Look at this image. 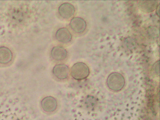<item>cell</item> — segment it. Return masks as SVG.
<instances>
[{
    "label": "cell",
    "instance_id": "9c48e42d",
    "mask_svg": "<svg viewBox=\"0 0 160 120\" xmlns=\"http://www.w3.org/2000/svg\"><path fill=\"white\" fill-rule=\"evenodd\" d=\"M51 56L53 59L56 61H62L67 58L68 52L62 47H54L51 51Z\"/></svg>",
    "mask_w": 160,
    "mask_h": 120
},
{
    "label": "cell",
    "instance_id": "3957f363",
    "mask_svg": "<svg viewBox=\"0 0 160 120\" xmlns=\"http://www.w3.org/2000/svg\"><path fill=\"white\" fill-rule=\"evenodd\" d=\"M41 108L47 112H52L57 109L58 102L56 98L51 96H48L43 98L41 101Z\"/></svg>",
    "mask_w": 160,
    "mask_h": 120
},
{
    "label": "cell",
    "instance_id": "8fae6325",
    "mask_svg": "<svg viewBox=\"0 0 160 120\" xmlns=\"http://www.w3.org/2000/svg\"><path fill=\"white\" fill-rule=\"evenodd\" d=\"M159 60H158L153 65L154 71H155L156 73L158 75H159Z\"/></svg>",
    "mask_w": 160,
    "mask_h": 120
},
{
    "label": "cell",
    "instance_id": "5b68a950",
    "mask_svg": "<svg viewBox=\"0 0 160 120\" xmlns=\"http://www.w3.org/2000/svg\"><path fill=\"white\" fill-rule=\"evenodd\" d=\"M70 70L68 66L65 64H58L53 68L52 73L58 79L64 80L68 78Z\"/></svg>",
    "mask_w": 160,
    "mask_h": 120
},
{
    "label": "cell",
    "instance_id": "ba28073f",
    "mask_svg": "<svg viewBox=\"0 0 160 120\" xmlns=\"http://www.w3.org/2000/svg\"><path fill=\"white\" fill-rule=\"evenodd\" d=\"M138 4L140 10L143 12H151L156 10L158 2L157 1H141Z\"/></svg>",
    "mask_w": 160,
    "mask_h": 120
},
{
    "label": "cell",
    "instance_id": "277c9868",
    "mask_svg": "<svg viewBox=\"0 0 160 120\" xmlns=\"http://www.w3.org/2000/svg\"><path fill=\"white\" fill-rule=\"evenodd\" d=\"M70 26L71 29L78 33H82L87 28V23L85 20L79 17H75L71 19Z\"/></svg>",
    "mask_w": 160,
    "mask_h": 120
},
{
    "label": "cell",
    "instance_id": "52a82bcc",
    "mask_svg": "<svg viewBox=\"0 0 160 120\" xmlns=\"http://www.w3.org/2000/svg\"><path fill=\"white\" fill-rule=\"evenodd\" d=\"M56 38L59 42L66 43L72 39V35L69 30L66 28H61L57 31L55 34Z\"/></svg>",
    "mask_w": 160,
    "mask_h": 120
},
{
    "label": "cell",
    "instance_id": "8992f818",
    "mask_svg": "<svg viewBox=\"0 0 160 120\" xmlns=\"http://www.w3.org/2000/svg\"><path fill=\"white\" fill-rule=\"evenodd\" d=\"M58 12L61 16L65 19H68L75 14V7L71 3L68 2L61 4L58 8Z\"/></svg>",
    "mask_w": 160,
    "mask_h": 120
},
{
    "label": "cell",
    "instance_id": "7c38bea8",
    "mask_svg": "<svg viewBox=\"0 0 160 120\" xmlns=\"http://www.w3.org/2000/svg\"><path fill=\"white\" fill-rule=\"evenodd\" d=\"M159 4H158V7H157L156 8V14L158 17H159Z\"/></svg>",
    "mask_w": 160,
    "mask_h": 120
},
{
    "label": "cell",
    "instance_id": "30bf717a",
    "mask_svg": "<svg viewBox=\"0 0 160 120\" xmlns=\"http://www.w3.org/2000/svg\"><path fill=\"white\" fill-rule=\"evenodd\" d=\"M12 53L9 48L5 46L0 47V64L6 65L12 61Z\"/></svg>",
    "mask_w": 160,
    "mask_h": 120
},
{
    "label": "cell",
    "instance_id": "6da1fadb",
    "mask_svg": "<svg viewBox=\"0 0 160 120\" xmlns=\"http://www.w3.org/2000/svg\"><path fill=\"white\" fill-rule=\"evenodd\" d=\"M71 76L77 80L85 79L90 74V69L85 63L78 62L73 65L71 70Z\"/></svg>",
    "mask_w": 160,
    "mask_h": 120
},
{
    "label": "cell",
    "instance_id": "7a4b0ae2",
    "mask_svg": "<svg viewBox=\"0 0 160 120\" xmlns=\"http://www.w3.org/2000/svg\"><path fill=\"white\" fill-rule=\"evenodd\" d=\"M107 83L110 89L113 91H119L123 88L125 85V78L120 73H111L108 76Z\"/></svg>",
    "mask_w": 160,
    "mask_h": 120
}]
</instances>
